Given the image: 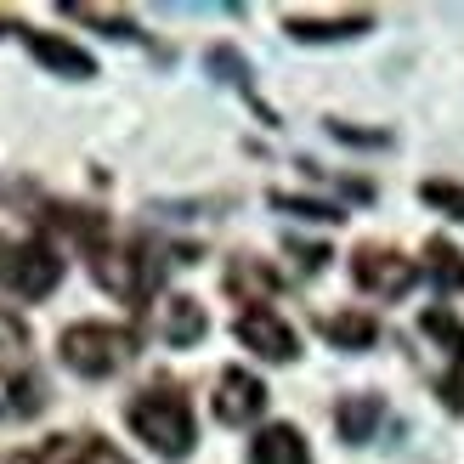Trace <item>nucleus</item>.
Masks as SVG:
<instances>
[{
  "label": "nucleus",
  "instance_id": "nucleus-1",
  "mask_svg": "<svg viewBox=\"0 0 464 464\" xmlns=\"http://www.w3.org/2000/svg\"><path fill=\"white\" fill-rule=\"evenodd\" d=\"M125 420L159 459H188L193 453V408L176 385H148L142 397H130Z\"/></svg>",
  "mask_w": 464,
  "mask_h": 464
},
{
  "label": "nucleus",
  "instance_id": "nucleus-2",
  "mask_svg": "<svg viewBox=\"0 0 464 464\" xmlns=\"http://www.w3.org/2000/svg\"><path fill=\"white\" fill-rule=\"evenodd\" d=\"M57 352L80 380H108L136 357V334L113 329V323H74V329H63Z\"/></svg>",
  "mask_w": 464,
  "mask_h": 464
},
{
  "label": "nucleus",
  "instance_id": "nucleus-3",
  "mask_svg": "<svg viewBox=\"0 0 464 464\" xmlns=\"http://www.w3.org/2000/svg\"><path fill=\"white\" fill-rule=\"evenodd\" d=\"M91 272H97V284L108 295H120V300H148L159 289V255L153 244H120V249H97V261H91Z\"/></svg>",
  "mask_w": 464,
  "mask_h": 464
},
{
  "label": "nucleus",
  "instance_id": "nucleus-4",
  "mask_svg": "<svg viewBox=\"0 0 464 464\" xmlns=\"http://www.w3.org/2000/svg\"><path fill=\"white\" fill-rule=\"evenodd\" d=\"M0 284L23 300H45L57 284H63V255L45 244V238H23L0 255Z\"/></svg>",
  "mask_w": 464,
  "mask_h": 464
},
{
  "label": "nucleus",
  "instance_id": "nucleus-5",
  "mask_svg": "<svg viewBox=\"0 0 464 464\" xmlns=\"http://www.w3.org/2000/svg\"><path fill=\"white\" fill-rule=\"evenodd\" d=\"M352 277H357V289L380 295V300H397V295H408L413 284H420V266H413L402 249L357 244V255H352Z\"/></svg>",
  "mask_w": 464,
  "mask_h": 464
},
{
  "label": "nucleus",
  "instance_id": "nucleus-6",
  "mask_svg": "<svg viewBox=\"0 0 464 464\" xmlns=\"http://www.w3.org/2000/svg\"><path fill=\"white\" fill-rule=\"evenodd\" d=\"M238 340L249 345V352H261L266 362H289V357L300 352L295 329H289V323L277 317L272 306H249V312L238 317Z\"/></svg>",
  "mask_w": 464,
  "mask_h": 464
},
{
  "label": "nucleus",
  "instance_id": "nucleus-7",
  "mask_svg": "<svg viewBox=\"0 0 464 464\" xmlns=\"http://www.w3.org/2000/svg\"><path fill=\"white\" fill-rule=\"evenodd\" d=\"M6 464H130V459L108 448L102 436H52L40 453H12Z\"/></svg>",
  "mask_w": 464,
  "mask_h": 464
},
{
  "label": "nucleus",
  "instance_id": "nucleus-8",
  "mask_svg": "<svg viewBox=\"0 0 464 464\" xmlns=\"http://www.w3.org/2000/svg\"><path fill=\"white\" fill-rule=\"evenodd\" d=\"M266 408V385L244 374V368H227V374L216 380V420L221 425H249L255 413Z\"/></svg>",
  "mask_w": 464,
  "mask_h": 464
},
{
  "label": "nucleus",
  "instance_id": "nucleus-9",
  "mask_svg": "<svg viewBox=\"0 0 464 464\" xmlns=\"http://www.w3.org/2000/svg\"><path fill=\"white\" fill-rule=\"evenodd\" d=\"M23 40H29L34 63H45L52 74H68V80H91V74H97V63H91L74 40H63V34H40V29H23Z\"/></svg>",
  "mask_w": 464,
  "mask_h": 464
},
{
  "label": "nucleus",
  "instance_id": "nucleus-10",
  "mask_svg": "<svg viewBox=\"0 0 464 464\" xmlns=\"http://www.w3.org/2000/svg\"><path fill=\"white\" fill-rule=\"evenodd\" d=\"M159 334H165V345H198L210 334V317H204V306L193 295H170L159 306Z\"/></svg>",
  "mask_w": 464,
  "mask_h": 464
},
{
  "label": "nucleus",
  "instance_id": "nucleus-11",
  "mask_svg": "<svg viewBox=\"0 0 464 464\" xmlns=\"http://www.w3.org/2000/svg\"><path fill=\"white\" fill-rule=\"evenodd\" d=\"M284 29H289L295 40H306V45H317V40H352V34H368V29H374V12H340V17H284Z\"/></svg>",
  "mask_w": 464,
  "mask_h": 464
},
{
  "label": "nucleus",
  "instance_id": "nucleus-12",
  "mask_svg": "<svg viewBox=\"0 0 464 464\" xmlns=\"http://www.w3.org/2000/svg\"><path fill=\"white\" fill-rule=\"evenodd\" d=\"M249 464H312L306 436H300L295 425H266V430L249 442Z\"/></svg>",
  "mask_w": 464,
  "mask_h": 464
},
{
  "label": "nucleus",
  "instance_id": "nucleus-13",
  "mask_svg": "<svg viewBox=\"0 0 464 464\" xmlns=\"http://www.w3.org/2000/svg\"><path fill=\"white\" fill-rule=\"evenodd\" d=\"M45 408V391L23 368H0V420H34Z\"/></svg>",
  "mask_w": 464,
  "mask_h": 464
},
{
  "label": "nucleus",
  "instance_id": "nucleus-14",
  "mask_svg": "<svg viewBox=\"0 0 464 464\" xmlns=\"http://www.w3.org/2000/svg\"><path fill=\"white\" fill-rule=\"evenodd\" d=\"M380 420H385V402L368 397V391H357V397H345V402L334 408V425H340L345 442H368V436L380 430Z\"/></svg>",
  "mask_w": 464,
  "mask_h": 464
},
{
  "label": "nucleus",
  "instance_id": "nucleus-15",
  "mask_svg": "<svg viewBox=\"0 0 464 464\" xmlns=\"http://www.w3.org/2000/svg\"><path fill=\"white\" fill-rule=\"evenodd\" d=\"M323 340L340 345V352H368L380 340V323L368 312H334V317H323Z\"/></svg>",
  "mask_w": 464,
  "mask_h": 464
},
{
  "label": "nucleus",
  "instance_id": "nucleus-16",
  "mask_svg": "<svg viewBox=\"0 0 464 464\" xmlns=\"http://www.w3.org/2000/svg\"><path fill=\"white\" fill-rule=\"evenodd\" d=\"M227 289L244 295V306H261V300L277 289V272L261 266V261H232V266H227Z\"/></svg>",
  "mask_w": 464,
  "mask_h": 464
},
{
  "label": "nucleus",
  "instance_id": "nucleus-17",
  "mask_svg": "<svg viewBox=\"0 0 464 464\" xmlns=\"http://www.w3.org/2000/svg\"><path fill=\"white\" fill-rule=\"evenodd\" d=\"M63 17L91 23V29H102V34H113V40H142V29H136V23H130L125 12H108V6H74V0H68Z\"/></svg>",
  "mask_w": 464,
  "mask_h": 464
},
{
  "label": "nucleus",
  "instance_id": "nucleus-18",
  "mask_svg": "<svg viewBox=\"0 0 464 464\" xmlns=\"http://www.w3.org/2000/svg\"><path fill=\"white\" fill-rule=\"evenodd\" d=\"M425 266L436 277V289H464V255L448 244V238H430L425 244Z\"/></svg>",
  "mask_w": 464,
  "mask_h": 464
},
{
  "label": "nucleus",
  "instance_id": "nucleus-19",
  "mask_svg": "<svg viewBox=\"0 0 464 464\" xmlns=\"http://www.w3.org/2000/svg\"><path fill=\"white\" fill-rule=\"evenodd\" d=\"M420 329H425L430 340H442V345H448V357H453V362L464 368V323H459V317H453L448 306H430V312L420 317Z\"/></svg>",
  "mask_w": 464,
  "mask_h": 464
},
{
  "label": "nucleus",
  "instance_id": "nucleus-20",
  "mask_svg": "<svg viewBox=\"0 0 464 464\" xmlns=\"http://www.w3.org/2000/svg\"><path fill=\"white\" fill-rule=\"evenodd\" d=\"M204 68H210V74H221L227 85H238L244 97H255V91H249V63H244L238 52H232V45H210V57H204Z\"/></svg>",
  "mask_w": 464,
  "mask_h": 464
},
{
  "label": "nucleus",
  "instance_id": "nucleus-21",
  "mask_svg": "<svg viewBox=\"0 0 464 464\" xmlns=\"http://www.w3.org/2000/svg\"><path fill=\"white\" fill-rule=\"evenodd\" d=\"M272 210H289L300 221H340L345 210L340 204H323V198H295V193H272Z\"/></svg>",
  "mask_w": 464,
  "mask_h": 464
},
{
  "label": "nucleus",
  "instance_id": "nucleus-22",
  "mask_svg": "<svg viewBox=\"0 0 464 464\" xmlns=\"http://www.w3.org/2000/svg\"><path fill=\"white\" fill-rule=\"evenodd\" d=\"M420 198H425V204H436L442 216L464 221V188H459V181H425V188H420Z\"/></svg>",
  "mask_w": 464,
  "mask_h": 464
},
{
  "label": "nucleus",
  "instance_id": "nucleus-23",
  "mask_svg": "<svg viewBox=\"0 0 464 464\" xmlns=\"http://www.w3.org/2000/svg\"><path fill=\"white\" fill-rule=\"evenodd\" d=\"M23 345H29V323L12 306H0V352H23Z\"/></svg>",
  "mask_w": 464,
  "mask_h": 464
},
{
  "label": "nucleus",
  "instance_id": "nucleus-24",
  "mask_svg": "<svg viewBox=\"0 0 464 464\" xmlns=\"http://www.w3.org/2000/svg\"><path fill=\"white\" fill-rule=\"evenodd\" d=\"M436 397H442L453 413H464V368H453V374H448L442 385H436Z\"/></svg>",
  "mask_w": 464,
  "mask_h": 464
},
{
  "label": "nucleus",
  "instance_id": "nucleus-25",
  "mask_svg": "<svg viewBox=\"0 0 464 464\" xmlns=\"http://www.w3.org/2000/svg\"><path fill=\"white\" fill-rule=\"evenodd\" d=\"M329 136H340V142H362V148L385 142V130H357V125H329Z\"/></svg>",
  "mask_w": 464,
  "mask_h": 464
},
{
  "label": "nucleus",
  "instance_id": "nucleus-26",
  "mask_svg": "<svg viewBox=\"0 0 464 464\" xmlns=\"http://www.w3.org/2000/svg\"><path fill=\"white\" fill-rule=\"evenodd\" d=\"M0 29H12V23H6V12H0Z\"/></svg>",
  "mask_w": 464,
  "mask_h": 464
}]
</instances>
